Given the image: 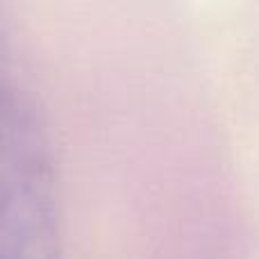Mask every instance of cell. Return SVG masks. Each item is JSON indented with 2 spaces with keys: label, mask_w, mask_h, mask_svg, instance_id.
Returning <instances> with one entry per match:
<instances>
[]
</instances>
